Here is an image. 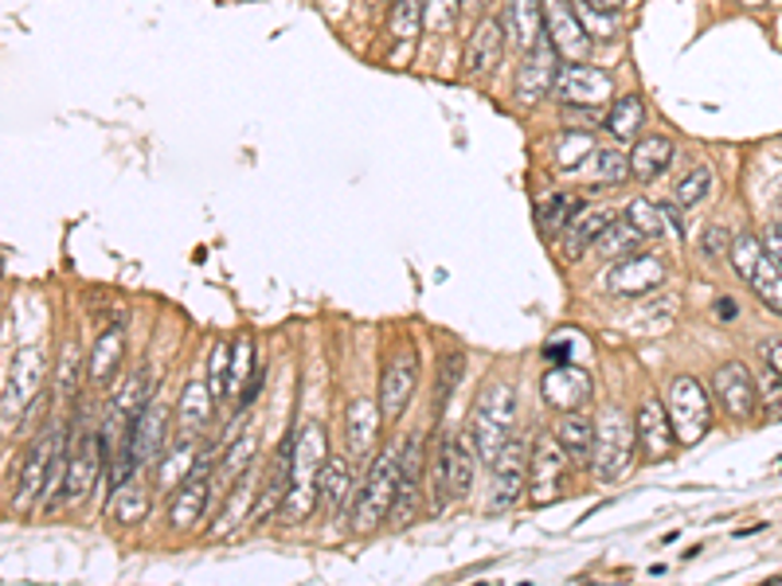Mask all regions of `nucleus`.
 Segmentation results:
<instances>
[{
    "mask_svg": "<svg viewBox=\"0 0 782 586\" xmlns=\"http://www.w3.org/2000/svg\"><path fill=\"white\" fill-rule=\"evenodd\" d=\"M196 462H200V438H177V446H172L161 458V465H157V485L172 493L180 481L196 470Z\"/></svg>",
    "mask_w": 782,
    "mask_h": 586,
    "instance_id": "obj_32",
    "label": "nucleus"
},
{
    "mask_svg": "<svg viewBox=\"0 0 782 586\" xmlns=\"http://www.w3.org/2000/svg\"><path fill=\"white\" fill-rule=\"evenodd\" d=\"M744 4H747V9H763L767 0H744Z\"/></svg>",
    "mask_w": 782,
    "mask_h": 586,
    "instance_id": "obj_62",
    "label": "nucleus"
},
{
    "mask_svg": "<svg viewBox=\"0 0 782 586\" xmlns=\"http://www.w3.org/2000/svg\"><path fill=\"white\" fill-rule=\"evenodd\" d=\"M251 372H254V340L239 337V345L231 352V395H239V387H243Z\"/></svg>",
    "mask_w": 782,
    "mask_h": 586,
    "instance_id": "obj_52",
    "label": "nucleus"
},
{
    "mask_svg": "<svg viewBox=\"0 0 782 586\" xmlns=\"http://www.w3.org/2000/svg\"><path fill=\"white\" fill-rule=\"evenodd\" d=\"M254 497H259V488H254V477H251V470L239 477V488H235L231 497H227V505H224V512H219V525L212 528V536H227L231 532L239 520H243V512H251L254 508Z\"/></svg>",
    "mask_w": 782,
    "mask_h": 586,
    "instance_id": "obj_40",
    "label": "nucleus"
},
{
    "mask_svg": "<svg viewBox=\"0 0 782 586\" xmlns=\"http://www.w3.org/2000/svg\"><path fill=\"white\" fill-rule=\"evenodd\" d=\"M583 4H591V9H603V12H614V9H622L626 0H583Z\"/></svg>",
    "mask_w": 782,
    "mask_h": 586,
    "instance_id": "obj_59",
    "label": "nucleus"
},
{
    "mask_svg": "<svg viewBox=\"0 0 782 586\" xmlns=\"http://www.w3.org/2000/svg\"><path fill=\"white\" fill-rule=\"evenodd\" d=\"M642 122H646V102L638 94H622L611 106V114L603 117V125L619 142H634L642 134Z\"/></svg>",
    "mask_w": 782,
    "mask_h": 586,
    "instance_id": "obj_35",
    "label": "nucleus"
},
{
    "mask_svg": "<svg viewBox=\"0 0 782 586\" xmlns=\"http://www.w3.org/2000/svg\"><path fill=\"white\" fill-rule=\"evenodd\" d=\"M712 391H716L719 407L728 410L732 418H751L759 395H756V380L744 364H724L716 368V380H712Z\"/></svg>",
    "mask_w": 782,
    "mask_h": 586,
    "instance_id": "obj_22",
    "label": "nucleus"
},
{
    "mask_svg": "<svg viewBox=\"0 0 782 586\" xmlns=\"http://www.w3.org/2000/svg\"><path fill=\"white\" fill-rule=\"evenodd\" d=\"M728 255H732V262H736L739 278L763 297L767 309L782 317V267L767 255L763 243H759L756 235H736Z\"/></svg>",
    "mask_w": 782,
    "mask_h": 586,
    "instance_id": "obj_6",
    "label": "nucleus"
},
{
    "mask_svg": "<svg viewBox=\"0 0 782 586\" xmlns=\"http://www.w3.org/2000/svg\"><path fill=\"white\" fill-rule=\"evenodd\" d=\"M642 243H646V235H642L638 227H630L626 219H622V223L611 219V227L599 235V243H594V247H599V255H603V258H626V255H638Z\"/></svg>",
    "mask_w": 782,
    "mask_h": 586,
    "instance_id": "obj_41",
    "label": "nucleus"
},
{
    "mask_svg": "<svg viewBox=\"0 0 782 586\" xmlns=\"http://www.w3.org/2000/svg\"><path fill=\"white\" fill-rule=\"evenodd\" d=\"M763 250L782 267V223H774L771 232H767V247H763Z\"/></svg>",
    "mask_w": 782,
    "mask_h": 586,
    "instance_id": "obj_56",
    "label": "nucleus"
},
{
    "mask_svg": "<svg viewBox=\"0 0 782 586\" xmlns=\"http://www.w3.org/2000/svg\"><path fill=\"white\" fill-rule=\"evenodd\" d=\"M254 435L247 430V435H239L231 446H227V453L216 462V473H212V485H216V493H219V485H231V481H239L247 470H251V458H254Z\"/></svg>",
    "mask_w": 782,
    "mask_h": 586,
    "instance_id": "obj_36",
    "label": "nucleus"
},
{
    "mask_svg": "<svg viewBox=\"0 0 782 586\" xmlns=\"http://www.w3.org/2000/svg\"><path fill=\"white\" fill-rule=\"evenodd\" d=\"M379 427V403L372 399H352L349 415H344V438H349V458H369L372 442H376Z\"/></svg>",
    "mask_w": 782,
    "mask_h": 586,
    "instance_id": "obj_27",
    "label": "nucleus"
},
{
    "mask_svg": "<svg viewBox=\"0 0 782 586\" xmlns=\"http://www.w3.org/2000/svg\"><path fill=\"white\" fill-rule=\"evenodd\" d=\"M352 493V470L344 458H325L321 473H317V505L325 508L329 516H337L344 508V500H349Z\"/></svg>",
    "mask_w": 782,
    "mask_h": 586,
    "instance_id": "obj_28",
    "label": "nucleus"
},
{
    "mask_svg": "<svg viewBox=\"0 0 782 586\" xmlns=\"http://www.w3.org/2000/svg\"><path fill=\"white\" fill-rule=\"evenodd\" d=\"M607 227H611V212H607V207L579 204L576 215H571V219H567V227L559 232V235H564V243H559V247H564V258H567V262L583 258L587 250H591L594 243H599V235H603Z\"/></svg>",
    "mask_w": 782,
    "mask_h": 586,
    "instance_id": "obj_23",
    "label": "nucleus"
},
{
    "mask_svg": "<svg viewBox=\"0 0 782 586\" xmlns=\"http://www.w3.org/2000/svg\"><path fill=\"white\" fill-rule=\"evenodd\" d=\"M556 75H559V52L548 44V36H540L524 52L521 75H517V98H521L524 106H536L548 90H556Z\"/></svg>",
    "mask_w": 782,
    "mask_h": 586,
    "instance_id": "obj_12",
    "label": "nucleus"
},
{
    "mask_svg": "<svg viewBox=\"0 0 782 586\" xmlns=\"http://www.w3.org/2000/svg\"><path fill=\"white\" fill-rule=\"evenodd\" d=\"M576 16H579V24H583V32L591 40H614L619 36V20H614V12L591 9V4L576 0Z\"/></svg>",
    "mask_w": 782,
    "mask_h": 586,
    "instance_id": "obj_46",
    "label": "nucleus"
},
{
    "mask_svg": "<svg viewBox=\"0 0 782 586\" xmlns=\"http://www.w3.org/2000/svg\"><path fill=\"white\" fill-rule=\"evenodd\" d=\"M79 375H82V356L75 345L64 348V360H59V380H55V387H59V395L64 399H71L75 387H79Z\"/></svg>",
    "mask_w": 782,
    "mask_h": 586,
    "instance_id": "obj_53",
    "label": "nucleus"
},
{
    "mask_svg": "<svg viewBox=\"0 0 782 586\" xmlns=\"http://www.w3.org/2000/svg\"><path fill=\"white\" fill-rule=\"evenodd\" d=\"M544 356H548L552 364H567V345H564V340H556V345L544 348Z\"/></svg>",
    "mask_w": 782,
    "mask_h": 586,
    "instance_id": "obj_58",
    "label": "nucleus"
},
{
    "mask_svg": "<svg viewBox=\"0 0 782 586\" xmlns=\"http://www.w3.org/2000/svg\"><path fill=\"white\" fill-rule=\"evenodd\" d=\"M709 188H712V172L709 169H693L689 177L677 184V192H673V200H677V207H693V204H701L704 195H709Z\"/></svg>",
    "mask_w": 782,
    "mask_h": 586,
    "instance_id": "obj_51",
    "label": "nucleus"
},
{
    "mask_svg": "<svg viewBox=\"0 0 782 586\" xmlns=\"http://www.w3.org/2000/svg\"><path fill=\"white\" fill-rule=\"evenodd\" d=\"M47 375V360L39 348H24V352L12 356V375H9V399H4V415H16L27 403L36 399L39 387H44Z\"/></svg>",
    "mask_w": 782,
    "mask_h": 586,
    "instance_id": "obj_20",
    "label": "nucleus"
},
{
    "mask_svg": "<svg viewBox=\"0 0 782 586\" xmlns=\"http://www.w3.org/2000/svg\"><path fill=\"white\" fill-rule=\"evenodd\" d=\"M212 473H216V458H212V446H204V450H200L196 470H192L189 477L177 485V497H172V508H169L172 528L189 532V528H196L200 520H204L207 500H212V493H216Z\"/></svg>",
    "mask_w": 782,
    "mask_h": 586,
    "instance_id": "obj_7",
    "label": "nucleus"
},
{
    "mask_svg": "<svg viewBox=\"0 0 782 586\" xmlns=\"http://www.w3.org/2000/svg\"><path fill=\"white\" fill-rule=\"evenodd\" d=\"M594 153V142L587 134H576V129H567L564 137H559V149H556V160H559V169H567V172H576L579 165H583L587 157Z\"/></svg>",
    "mask_w": 782,
    "mask_h": 586,
    "instance_id": "obj_47",
    "label": "nucleus"
},
{
    "mask_svg": "<svg viewBox=\"0 0 782 586\" xmlns=\"http://www.w3.org/2000/svg\"><path fill=\"white\" fill-rule=\"evenodd\" d=\"M626 223H630V227H638L646 239H657V235H661V227H666V219H661V207L649 204V200H634V204L626 207Z\"/></svg>",
    "mask_w": 782,
    "mask_h": 586,
    "instance_id": "obj_48",
    "label": "nucleus"
},
{
    "mask_svg": "<svg viewBox=\"0 0 782 586\" xmlns=\"http://www.w3.org/2000/svg\"><path fill=\"white\" fill-rule=\"evenodd\" d=\"M666 415L673 422V435L681 446H696L712 427V403L704 395L701 380L693 375H677L666 391Z\"/></svg>",
    "mask_w": 782,
    "mask_h": 586,
    "instance_id": "obj_3",
    "label": "nucleus"
},
{
    "mask_svg": "<svg viewBox=\"0 0 782 586\" xmlns=\"http://www.w3.org/2000/svg\"><path fill=\"white\" fill-rule=\"evenodd\" d=\"M576 207H579V204L571 200V195H564V192L548 195V200L540 204V227H544L548 235H559V232L567 227V219L576 215Z\"/></svg>",
    "mask_w": 782,
    "mask_h": 586,
    "instance_id": "obj_45",
    "label": "nucleus"
},
{
    "mask_svg": "<svg viewBox=\"0 0 782 586\" xmlns=\"http://www.w3.org/2000/svg\"><path fill=\"white\" fill-rule=\"evenodd\" d=\"M634 450H638V438H634V427L626 422L622 410H607L603 422L594 427V450H591V465L594 477L611 485L622 473L634 465Z\"/></svg>",
    "mask_w": 782,
    "mask_h": 586,
    "instance_id": "obj_5",
    "label": "nucleus"
},
{
    "mask_svg": "<svg viewBox=\"0 0 782 586\" xmlns=\"http://www.w3.org/2000/svg\"><path fill=\"white\" fill-rule=\"evenodd\" d=\"M661 282H666V262L654 255H626L607 274V290L619 293V297H646Z\"/></svg>",
    "mask_w": 782,
    "mask_h": 586,
    "instance_id": "obj_17",
    "label": "nucleus"
},
{
    "mask_svg": "<svg viewBox=\"0 0 782 586\" xmlns=\"http://www.w3.org/2000/svg\"><path fill=\"white\" fill-rule=\"evenodd\" d=\"M505 24H509V40H513L521 52H529V47L544 36V0H509Z\"/></svg>",
    "mask_w": 782,
    "mask_h": 586,
    "instance_id": "obj_29",
    "label": "nucleus"
},
{
    "mask_svg": "<svg viewBox=\"0 0 782 586\" xmlns=\"http://www.w3.org/2000/svg\"><path fill=\"white\" fill-rule=\"evenodd\" d=\"M567 473V453L556 438H536V446L529 450V488H532V505H552L564 488Z\"/></svg>",
    "mask_w": 782,
    "mask_h": 586,
    "instance_id": "obj_9",
    "label": "nucleus"
},
{
    "mask_svg": "<svg viewBox=\"0 0 782 586\" xmlns=\"http://www.w3.org/2000/svg\"><path fill=\"white\" fill-rule=\"evenodd\" d=\"M673 160V142L669 137H642L630 153V172L638 180H654L666 172V165Z\"/></svg>",
    "mask_w": 782,
    "mask_h": 586,
    "instance_id": "obj_33",
    "label": "nucleus"
},
{
    "mask_svg": "<svg viewBox=\"0 0 782 586\" xmlns=\"http://www.w3.org/2000/svg\"><path fill=\"white\" fill-rule=\"evenodd\" d=\"M701 247H704V255H724V250L732 247V235L724 232V227H709L704 239H701Z\"/></svg>",
    "mask_w": 782,
    "mask_h": 586,
    "instance_id": "obj_55",
    "label": "nucleus"
},
{
    "mask_svg": "<svg viewBox=\"0 0 782 586\" xmlns=\"http://www.w3.org/2000/svg\"><path fill=\"white\" fill-rule=\"evenodd\" d=\"M462 9H466L469 16H477V12L486 9V0H462Z\"/></svg>",
    "mask_w": 782,
    "mask_h": 586,
    "instance_id": "obj_61",
    "label": "nucleus"
},
{
    "mask_svg": "<svg viewBox=\"0 0 782 586\" xmlns=\"http://www.w3.org/2000/svg\"><path fill=\"white\" fill-rule=\"evenodd\" d=\"M122 352H126V337H122V329L102 333L99 345H94V352H90V380L110 383V375H114L117 364H122Z\"/></svg>",
    "mask_w": 782,
    "mask_h": 586,
    "instance_id": "obj_39",
    "label": "nucleus"
},
{
    "mask_svg": "<svg viewBox=\"0 0 782 586\" xmlns=\"http://www.w3.org/2000/svg\"><path fill=\"white\" fill-rule=\"evenodd\" d=\"M67 442V430L64 427H52L32 442V450L24 453V470L16 477V508H32L44 493V477H47V465H52V453Z\"/></svg>",
    "mask_w": 782,
    "mask_h": 586,
    "instance_id": "obj_15",
    "label": "nucleus"
},
{
    "mask_svg": "<svg viewBox=\"0 0 782 586\" xmlns=\"http://www.w3.org/2000/svg\"><path fill=\"white\" fill-rule=\"evenodd\" d=\"M544 36L559 52V59L583 63L591 55V36L579 24L571 0H544Z\"/></svg>",
    "mask_w": 782,
    "mask_h": 586,
    "instance_id": "obj_8",
    "label": "nucleus"
},
{
    "mask_svg": "<svg viewBox=\"0 0 782 586\" xmlns=\"http://www.w3.org/2000/svg\"><path fill=\"white\" fill-rule=\"evenodd\" d=\"M540 391H544V403H548V407L579 410L587 399H591V375L576 364H556L548 375H544Z\"/></svg>",
    "mask_w": 782,
    "mask_h": 586,
    "instance_id": "obj_21",
    "label": "nucleus"
},
{
    "mask_svg": "<svg viewBox=\"0 0 782 586\" xmlns=\"http://www.w3.org/2000/svg\"><path fill=\"white\" fill-rule=\"evenodd\" d=\"M177 422H180V438L204 435V427L212 422V387H207V383H189V387H184L180 407H177Z\"/></svg>",
    "mask_w": 782,
    "mask_h": 586,
    "instance_id": "obj_30",
    "label": "nucleus"
},
{
    "mask_svg": "<svg viewBox=\"0 0 782 586\" xmlns=\"http://www.w3.org/2000/svg\"><path fill=\"white\" fill-rule=\"evenodd\" d=\"M262 383H267V368H254V372L247 375V383H243V387H239V410H247L254 399H259Z\"/></svg>",
    "mask_w": 782,
    "mask_h": 586,
    "instance_id": "obj_54",
    "label": "nucleus"
},
{
    "mask_svg": "<svg viewBox=\"0 0 782 586\" xmlns=\"http://www.w3.org/2000/svg\"><path fill=\"white\" fill-rule=\"evenodd\" d=\"M149 391H154V375L145 372V368H137V372L129 375V380L122 383V387H117V395H114V410H110V415L122 418V422H129V418H134L137 410L145 407V403L154 399Z\"/></svg>",
    "mask_w": 782,
    "mask_h": 586,
    "instance_id": "obj_38",
    "label": "nucleus"
},
{
    "mask_svg": "<svg viewBox=\"0 0 782 586\" xmlns=\"http://www.w3.org/2000/svg\"><path fill=\"white\" fill-rule=\"evenodd\" d=\"M329 458V442L317 422H306V430L294 438V465H290V488L282 500L286 520H306L309 508L317 505V473Z\"/></svg>",
    "mask_w": 782,
    "mask_h": 586,
    "instance_id": "obj_2",
    "label": "nucleus"
},
{
    "mask_svg": "<svg viewBox=\"0 0 782 586\" xmlns=\"http://www.w3.org/2000/svg\"><path fill=\"white\" fill-rule=\"evenodd\" d=\"M716 313H719L724 320H732V317H736V302H728V297H724V302L716 305Z\"/></svg>",
    "mask_w": 782,
    "mask_h": 586,
    "instance_id": "obj_60",
    "label": "nucleus"
},
{
    "mask_svg": "<svg viewBox=\"0 0 782 586\" xmlns=\"http://www.w3.org/2000/svg\"><path fill=\"white\" fill-rule=\"evenodd\" d=\"M165 430H169V403L165 399H149L134 418H129V427L122 430V442L129 446L137 465L154 462L157 450H161V442H165Z\"/></svg>",
    "mask_w": 782,
    "mask_h": 586,
    "instance_id": "obj_14",
    "label": "nucleus"
},
{
    "mask_svg": "<svg viewBox=\"0 0 782 586\" xmlns=\"http://www.w3.org/2000/svg\"><path fill=\"white\" fill-rule=\"evenodd\" d=\"M529 488V446L509 438L494 458V508H513Z\"/></svg>",
    "mask_w": 782,
    "mask_h": 586,
    "instance_id": "obj_13",
    "label": "nucleus"
},
{
    "mask_svg": "<svg viewBox=\"0 0 782 586\" xmlns=\"http://www.w3.org/2000/svg\"><path fill=\"white\" fill-rule=\"evenodd\" d=\"M207 387L212 399H231V345L212 348V364H207Z\"/></svg>",
    "mask_w": 782,
    "mask_h": 586,
    "instance_id": "obj_44",
    "label": "nucleus"
},
{
    "mask_svg": "<svg viewBox=\"0 0 782 586\" xmlns=\"http://www.w3.org/2000/svg\"><path fill=\"white\" fill-rule=\"evenodd\" d=\"M102 435L99 430H87L79 438L75 450H67V473H64V497L67 500H82L94 488L99 481V470H102Z\"/></svg>",
    "mask_w": 782,
    "mask_h": 586,
    "instance_id": "obj_18",
    "label": "nucleus"
},
{
    "mask_svg": "<svg viewBox=\"0 0 782 586\" xmlns=\"http://www.w3.org/2000/svg\"><path fill=\"white\" fill-rule=\"evenodd\" d=\"M517 427V391L509 383H489L477 395L474 418H469V442L481 462L494 465V458L501 453V446L513 438Z\"/></svg>",
    "mask_w": 782,
    "mask_h": 586,
    "instance_id": "obj_1",
    "label": "nucleus"
},
{
    "mask_svg": "<svg viewBox=\"0 0 782 586\" xmlns=\"http://www.w3.org/2000/svg\"><path fill=\"white\" fill-rule=\"evenodd\" d=\"M501 52H505V24L486 16L474 27V36H469V44H466V75L469 79H481V75L494 71Z\"/></svg>",
    "mask_w": 782,
    "mask_h": 586,
    "instance_id": "obj_25",
    "label": "nucleus"
},
{
    "mask_svg": "<svg viewBox=\"0 0 782 586\" xmlns=\"http://www.w3.org/2000/svg\"><path fill=\"white\" fill-rule=\"evenodd\" d=\"M763 356H767V364H771L774 372L782 375V340H767V345H763Z\"/></svg>",
    "mask_w": 782,
    "mask_h": 586,
    "instance_id": "obj_57",
    "label": "nucleus"
},
{
    "mask_svg": "<svg viewBox=\"0 0 782 586\" xmlns=\"http://www.w3.org/2000/svg\"><path fill=\"white\" fill-rule=\"evenodd\" d=\"M294 438L297 435H286L274 453V462H270V477L262 481L259 497H254V508L251 516L254 520H267L270 512H279L282 500H286V488H290V465H294Z\"/></svg>",
    "mask_w": 782,
    "mask_h": 586,
    "instance_id": "obj_24",
    "label": "nucleus"
},
{
    "mask_svg": "<svg viewBox=\"0 0 782 586\" xmlns=\"http://www.w3.org/2000/svg\"><path fill=\"white\" fill-rule=\"evenodd\" d=\"M462 372H466V360H462V352H446V356H442V364H439V383H434V410L446 407L450 395L458 391Z\"/></svg>",
    "mask_w": 782,
    "mask_h": 586,
    "instance_id": "obj_42",
    "label": "nucleus"
},
{
    "mask_svg": "<svg viewBox=\"0 0 782 586\" xmlns=\"http://www.w3.org/2000/svg\"><path fill=\"white\" fill-rule=\"evenodd\" d=\"M556 442L564 446L567 462H591L594 450V422L587 415H576V410H564L556 427Z\"/></svg>",
    "mask_w": 782,
    "mask_h": 586,
    "instance_id": "obj_31",
    "label": "nucleus"
},
{
    "mask_svg": "<svg viewBox=\"0 0 782 586\" xmlns=\"http://www.w3.org/2000/svg\"><path fill=\"white\" fill-rule=\"evenodd\" d=\"M462 16V0H427L423 9V24L431 32H450Z\"/></svg>",
    "mask_w": 782,
    "mask_h": 586,
    "instance_id": "obj_50",
    "label": "nucleus"
},
{
    "mask_svg": "<svg viewBox=\"0 0 782 586\" xmlns=\"http://www.w3.org/2000/svg\"><path fill=\"white\" fill-rule=\"evenodd\" d=\"M110 516L117 525H141L149 516V493L141 488V481L129 477L126 485L114 488V500H110Z\"/></svg>",
    "mask_w": 782,
    "mask_h": 586,
    "instance_id": "obj_37",
    "label": "nucleus"
},
{
    "mask_svg": "<svg viewBox=\"0 0 782 586\" xmlns=\"http://www.w3.org/2000/svg\"><path fill=\"white\" fill-rule=\"evenodd\" d=\"M756 395H759V403H763L767 418H782V375L774 372L771 364H763V372H759Z\"/></svg>",
    "mask_w": 782,
    "mask_h": 586,
    "instance_id": "obj_49",
    "label": "nucleus"
},
{
    "mask_svg": "<svg viewBox=\"0 0 782 586\" xmlns=\"http://www.w3.org/2000/svg\"><path fill=\"white\" fill-rule=\"evenodd\" d=\"M576 172L583 180H594V184H626L630 180V157H622L619 149H594Z\"/></svg>",
    "mask_w": 782,
    "mask_h": 586,
    "instance_id": "obj_34",
    "label": "nucleus"
},
{
    "mask_svg": "<svg viewBox=\"0 0 782 586\" xmlns=\"http://www.w3.org/2000/svg\"><path fill=\"white\" fill-rule=\"evenodd\" d=\"M415 383H419V364H415L411 348H399V352L387 356L384 375H379V415L384 418H404L407 403L415 395Z\"/></svg>",
    "mask_w": 782,
    "mask_h": 586,
    "instance_id": "obj_10",
    "label": "nucleus"
},
{
    "mask_svg": "<svg viewBox=\"0 0 782 586\" xmlns=\"http://www.w3.org/2000/svg\"><path fill=\"white\" fill-rule=\"evenodd\" d=\"M423 9L427 0H396L392 4V32L399 40H415L423 32Z\"/></svg>",
    "mask_w": 782,
    "mask_h": 586,
    "instance_id": "obj_43",
    "label": "nucleus"
},
{
    "mask_svg": "<svg viewBox=\"0 0 782 586\" xmlns=\"http://www.w3.org/2000/svg\"><path fill=\"white\" fill-rule=\"evenodd\" d=\"M396 481H399V453L384 450L372 462L369 481H364L356 505H352V532H372V528L384 525V516L392 512V500H396Z\"/></svg>",
    "mask_w": 782,
    "mask_h": 586,
    "instance_id": "obj_4",
    "label": "nucleus"
},
{
    "mask_svg": "<svg viewBox=\"0 0 782 586\" xmlns=\"http://www.w3.org/2000/svg\"><path fill=\"white\" fill-rule=\"evenodd\" d=\"M434 485H439L442 500H462L474 485V450L462 438H446L439 450V465H434Z\"/></svg>",
    "mask_w": 782,
    "mask_h": 586,
    "instance_id": "obj_16",
    "label": "nucleus"
},
{
    "mask_svg": "<svg viewBox=\"0 0 782 586\" xmlns=\"http://www.w3.org/2000/svg\"><path fill=\"white\" fill-rule=\"evenodd\" d=\"M556 94L564 106L599 110L611 102V75L599 71V67H587V63H571L556 75Z\"/></svg>",
    "mask_w": 782,
    "mask_h": 586,
    "instance_id": "obj_11",
    "label": "nucleus"
},
{
    "mask_svg": "<svg viewBox=\"0 0 782 586\" xmlns=\"http://www.w3.org/2000/svg\"><path fill=\"white\" fill-rule=\"evenodd\" d=\"M634 438L642 446V458L646 462H666L677 446L673 422L666 415V403L661 399H646L638 407V418H634Z\"/></svg>",
    "mask_w": 782,
    "mask_h": 586,
    "instance_id": "obj_19",
    "label": "nucleus"
},
{
    "mask_svg": "<svg viewBox=\"0 0 782 586\" xmlns=\"http://www.w3.org/2000/svg\"><path fill=\"white\" fill-rule=\"evenodd\" d=\"M419 465H423L419 438H407V446L399 450V481H396V500H392L396 525H407V516L419 505Z\"/></svg>",
    "mask_w": 782,
    "mask_h": 586,
    "instance_id": "obj_26",
    "label": "nucleus"
}]
</instances>
